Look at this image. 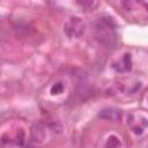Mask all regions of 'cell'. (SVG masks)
I'll use <instances>...</instances> for the list:
<instances>
[{
    "mask_svg": "<svg viewBox=\"0 0 148 148\" xmlns=\"http://www.w3.org/2000/svg\"><path fill=\"white\" fill-rule=\"evenodd\" d=\"M112 67L117 72H120V73L130 72L131 68H132V58H131V54L130 53H125L121 57V59H119L117 62H114L112 65Z\"/></svg>",
    "mask_w": 148,
    "mask_h": 148,
    "instance_id": "cell-4",
    "label": "cell"
},
{
    "mask_svg": "<svg viewBox=\"0 0 148 148\" xmlns=\"http://www.w3.org/2000/svg\"><path fill=\"white\" fill-rule=\"evenodd\" d=\"M79 5H81L82 7L89 8V9H94V7L97 6V2H92V1H83V2H77Z\"/></svg>",
    "mask_w": 148,
    "mask_h": 148,
    "instance_id": "cell-9",
    "label": "cell"
},
{
    "mask_svg": "<svg viewBox=\"0 0 148 148\" xmlns=\"http://www.w3.org/2000/svg\"><path fill=\"white\" fill-rule=\"evenodd\" d=\"M95 32L101 43L112 45L116 40V22L110 16H103L97 21Z\"/></svg>",
    "mask_w": 148,
    "mask_h": 148,
    "instance_id": "cell-1",
    "label": "cell"
},
{
    "mask_svg": "<svg viewBox=\"0 0 148 148\" xmlns=\"http://www.w3.org/2000/svg\"><path fill=\"white\" fill-rule=\"evenodd\" d=\"M64 83L62 82H56L52 87H51V94L52 95H60L64 91Z\"/></svg>",
    "mask_w": 148,
    "mask_h": 148,
    "instance_id": "cell-8",
    "label": "cell"
},
{
    "mask_svg": "<svg viewBox=\"0 0 148 148\" xmlns=\"http://www.w3.org/2000/svg\"><path fill=\"white\" fill-rule=\"evenodd\" d=\"M128 126L131 127L133 133L140 135L148 127V120L145 117H140V116H136V114H131V116H128Z\"/></svg>",
    "mask_w": 148,
    "mask_h": 148,
    "instance_id": "cell-3",
    "label": "cell"
},
{
    "mask_svg": "<svg viewBox=\"0 0 148 148\" xmlns=\"http://www.w3.org/2000/svg\"><path fill=\"white\" fill-rule=\"evenodd\" d=\"M147 102H148V97H147Z\"/></svg>",
    "mask_w": 148,
    "mask_h": 148,
    "instance_id": "cell-11",
    "label": "cell"
},
{
    "mask_svg": "<svg viewBox=\"0 0 148 148\" xmlns=\"http://www.w3.org/2000/svg\"><path fill=\"white\" fill-rule=\"evenodd\" d=\"M86 30V23L76 16L69 17L64 24V31L69 38H80Z\"/></svg>",
    "mask_w": 148,
    "mask_h": 148,
    "instance_id": "cell-2",
    "label": "cell"
},
{
    "mask_svg": "<svg viewBox=\"0 0 148 148\" xmlns=\"http://www.w3.org/2000/svg\"><path fill=\"white\" fill-rule=\"evenodd\" d=\"M31 135H32V138L37 141H42L43 139H44V136H45V131H44V127L43 126H40V125H35L34 127H32V130H31Z\"/></svg>",
    "mask_w": 148,
    "mask_h": 148,
    "instance_id": "cell-6",
    "label": "cell"
},
{
    "mask_svg": "<svg viewBox=\"0 0 148 148\" xmlns=\"http://www.w3.org/2000/svg\"><path fill=\"white\" fill-rule=\"evenodd\" d=\"M119 147H120V141L118 140V138L114 135L109 136L106 141V148H119Z\"/></svg>",
    "mask_w": 148,
    "mask_h": 148,
    "instance_id": "cell-7",
    "label": "cell"
},
{
    "mask_svg": "<svg viewBox=\"0 0 148 148\" xmlns=\"http://www.w3.org/2000/svg\"><path fill=\"white\" fill-rule=\"evenodd\" d=\"M24 148H35V147H32V146H27V147H24Z\"/></svg>",
    "mask_w": 148,
    "mask_h": 148,
    "instance_id": "cell-10",
    "label": "cell"
},
{
    "mask_svg": "<svg viewBox=\"0 0 148 148\" xmlns=\"http://www.w3.org/2000/svg\"><path fill=\"white\" fill-rule=\"evenodd\" d=\"M99 117L104 118V119L117 121V120H119L121 118V112L119 110H117V109H113V108H106V109H103L99 112Z\"/></svg>",
    "mask_w": 148,
    "mask_h": 148,
    "instance_id": "cell-5",
    "label": "cell"
}]
</instances>
